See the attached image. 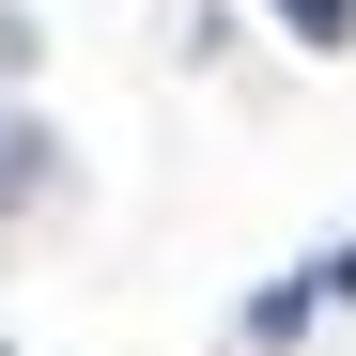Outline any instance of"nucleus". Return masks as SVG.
<instances>
[{
    "label": "nucleus",
    "mask_w": 356,
    "mask_h": 356,
    "mask_svg": "<svg viewBox=\"0 0 356 356\" xmlns=\"http://www.w3.org/2000/svg\"><path fill=\"white\" fill-rule=\"evenodd\" d=\"M31 155H47L31 124H0V202H16V186H31Z\"/></svg>",
    "instance_id": "3"
},
{
    "label": "nucleus",
    "mask_w": 356,
    "mask_h": 356,
    "mask_svg": "<svg viewBox=\"0 0 356 356\" xmlns=\"http://www.w3.org/2000/svg\"><path fill=\"white\" fill-rule=\"evenodd\" d=\"M310 294H341V310H356V232H341V248L310 264Z\"/></svg>",
    "instance_id": "4"
},
{
    "label": "nucleus",
    "mask_w": 356,
    "mask_h": 356,
    "mask_svg": "<svg viewBox=\"0 0 356 356\" xmlns=\"http://www.w3.org/2000/svg\"><path fill=\"white\" fill-rule=\"evenodd\" d=\"M264 16H279L294 47H356V0H264Z\"/></svg>",
    "instance_id": "2"
},
{
    "label": "nucleus",
    "mask_w": 356,
    "mask_h": 356,
    "mask_svg": "<svg viewBox=\"0 0 356 356\" xmlns=\"http://www.w3.org/2000/svg\"><path fill=\"white\" fill-rule=\"evenodd\" d=\"M310 310H325V294H310V264H294V279H264V294H248V341H294Z\"/></svg>",
    "instance_id": "1"
}]
</instances>
